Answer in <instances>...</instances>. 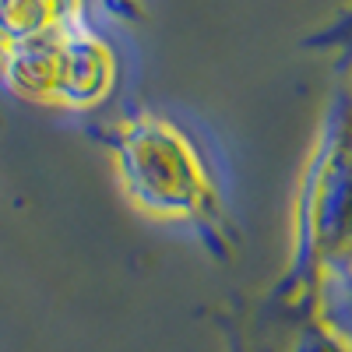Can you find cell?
Listing matches in <instances>:
<instances>
[{
	"instance_id": "cell-1",
	"label": "cell",
	"mask_w": 352,
	"mask_h": 352,
	"mask_svg": "<svg viewBox=\"0 0 352 352\" xmlns=\"http://www.w3.org/2000/svg\"><path fill=\"white\" fill-rule=\"evenodd\" d=\"M56 21L53 0H0V46L21 50L50 36Z\"/></svg>"
}]
</instances>
